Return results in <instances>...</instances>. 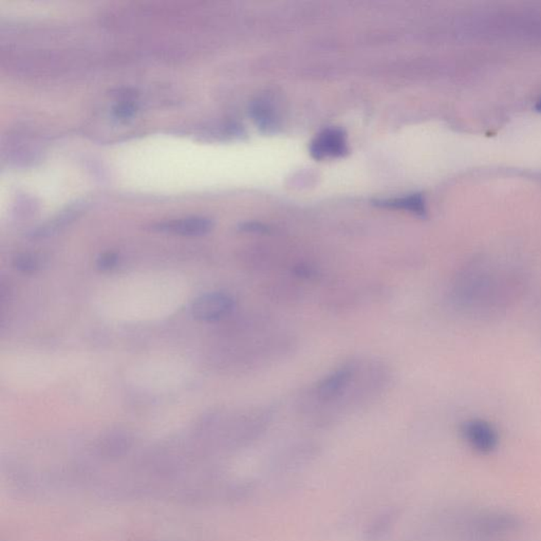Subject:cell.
<instances>
[{
  "label": "cell",
  "instance_id": "obj_2",
  "mask_svg": "<svg viewBox=\"0 0 541 541\" xmlns=\"http://www.w3.org/2000/svg\"><path fill=\"white\" fill-rule=\"evenodd\" d=\"M461 436L474 451L488 454L497 449L499 435L496 428L481 419H471L461 425Z\"/></svg>",
  "mask_w": 541,
  "mask_h": 541
},
{
  "label": "cell",
  "instance_id": "obj_4",
  "mask_svg": "<svg viewBox=\"0 0 541 541\" xmlns=\"http://www.w3.org/2000/svg\"><path fill=\"white\" fill-rule=\"evenodd\" d=\"M310 151L317 160L345 155L348 151L345 133L339 129H324L313 140Z\"/></svg>",
  "mask_w": 541,
  "mask_h": 541
},
{
  "label": "cell",
  "instance_id": "obj_7",
  "mask_svg": "<svg viewBox=\"0 0 541 541\" xmlns=\"http://www.w3.org/2000/svg\"><path fill=\"white\" fill-rule=\"evenodd\" d=\"M13 266L23 274H34L40 270V261L36 255L23 253L15 257Z\"/></svg>",
  "mask_w": 541,
  "mask_h": 541
},
{
  "label": "cell",
  "instance_id": "obj_6",
  "mask_svg": "<svg viewBox=\"0 0 541 541\" xmlns=\"http://www.w3.org/2000/svg\"><path fill=\"white\" fill-rule=\"evenodd\" d=\"M378 205L390 209H406L417 216L426 215L425 200L422 195L415 194L404 198L390 199V200L378 201Z\"/></svg>",
  "mask_w": 541,
  "mask_h": 541
},
{
  "label": "cell",
  "instance_id": "obj_8",
  "mask_svg": "<svg viewBox=\"0 0 541 541\" xmlns=\"http://www.w3.org/2000/svg\"><path fill=\"white\" fill-rule=\"evenodd\" d=\"M112 111L116 118L127 120V119L133 118V114H136V107L131 102H122V103L116 104Z\"/></svg>",
  "mask_w": 541,
  "mask_h": 541
},
{
  "label": "cell",
  "instance_id": "obj_5",
  "mask_svg": "<svg viewBox=\"0 0 541 541\" xmlns=\"http://www.w3.org/2000/svg\"><path fill=\"white\" fill-rule=\"evenodd\" d=\"M212 229H213V222L209 218L204 217L184 218V219L163 222L155 226V231L188 236V237L207 235Z\"/></svg>",
  "mask_w": 541,
  "mask_h": 541
},
{
  "label": "cell",
  "instance_id": "obj_3",
  "mask_svg": "<svg viewBox=\"0 0 541 541\" xmlns=\"http://www.w3.org/2000/svg\"><path fill=\"white\" fill-rule=\"evenodd\" d=\"M354 371L356 368L354 366L346 365L322 378L315 389L318 400L322 402H332L339 399L352 382Z\"/></svg>",
  "mask_w": 541,
  "mask_h": 541
},
{
  "label": "cell",
  "instance_id": "obj_9",
  "mask_svg": "<svg viewBox=\"0 0 541 541\" xmlns=\"http://www.w3.org/2000/svg\"><path fill=\"white\" fill-rule=\"evenodd\" d=\"M118 261L119 257L116 253H105V254L102 255V256H99V258L97 259V269L99 270H103V272L112 270L114 267H116V263H118Z\"/></svg>",
  "mask_w": 541,
  "mask_h": 541
},
{
  "label": "cell",
  "instance_id": "obj_1",
  "mask_svg": "<svg viewBox=\"0 0 541 541\" xmlns=\"http://www.w3.org/2000/svg\"><path fill=\"white\" fill-rule=\"evenodd\" d=\"M234 307L235 302L229 294L213 292L197 298L192 304V313L200 322H215L231 315Z\"/></svg>",
  "mask_w": 541,
  "mask_h": 541
},
{
  "label": "cell",
  "instance_id": "obj_10",
  "mask_svg": "<svg viewBox=\"0 0 541 541\" xmlns=\"http://www.w3.org/2000/svg\"><path fill=\"white\" fill-rule=\"evenodd\" d=\"M536 109L541 112V97L540 101L537 102V104H536Z\"/></svg>",
  "mask_w": 541,
  "mask_h": 541
}]
</instances>
